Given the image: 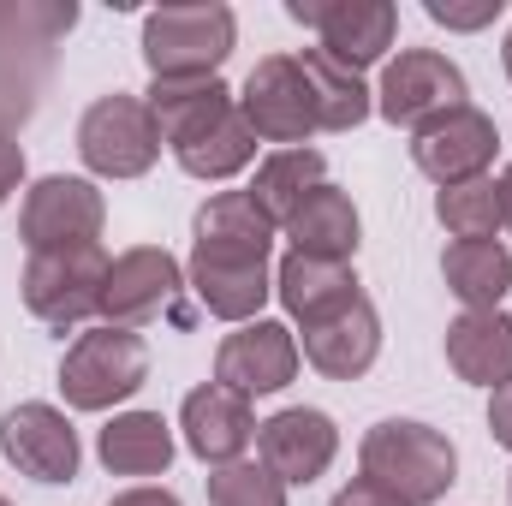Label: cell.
Wrapping results in <instances>:
<instances>
[{
	"mask_svg": "<svg viewBox=\"0 0 512 506\" xmlns=\"http://www.w3.org/2000/svg\"><path fill=\"white\" fill-rule=\"evenodd\" d=\"M149 114L161 126V143L191 179H233L256 161V131L239 114V96L221 78H155Z\"/></svg>",
	"mask_w": 512,
	"mask_h": 506,
	"instance_id": "obj_1",
	"label": "cell"
},
{
	"mask_svg": "<svg viewBox=\"0 0 512 506\" xmlns=\"http://www.w3.org/2000/svg\"><path fill=\"white\" fill-rule=\"evenodd\" d=\"M358 465L370 483H382L387 495H399L405 506H435L453 483H459V453L441 429L411 423V417H387L364 435Z\"/></svg>",
	"mask_w": 512,
	"mask_h": 506,
	"instance_id": "obj_2",
	"label": "cell"
},
{
	"mask_svg": "<svg viewBox=\"0 0 512 506\" xmlns=\"http://www.w3.org/2000/svg\"><path fill=\"white\" fill-rule=\"evenodd\" d=\"M233 42H239V18L221 0L155 6L143 18V66L155 78H221Z\"/></svg>",
	"mask_w": 512,
	"mask_h": 506,
	"instance_id": "obj_3",
	"label": "cell"
},
{
	"mask_svg": "<svg viewBox=\"0 0 512 506\" xmlns=\"http://www.w3.org/2000/svg\"><path fill=\"white\" fill-rule=\"evenodd\" d=\"M149 381V346L131 328H90L60 358V393L72 411H114Z\"/></svg>",
	"mask_w": 512,
	"mask_h": 506,
	"instance_id": "obj_4",
	"label": "cell"
},
{
	"mask_svg": "<svg viewBox=\"0 0 512 506\" xmlns=\"http://www.w3.org/2000/svg\"><path fill=\"white\" fill-rule=\"evenodd\" d=\"M78 24V6H0V131L36 108L48 48Z\"/></svg>",
	"mask_w": 512,
	"mask_h": 506,
	"instance_id": "obj_5",
	"label": "cell"
},
{
	"mask_svg": "<svg viewBox=\"0 0 512 506\" xmlns=\"http://www.w3.org/2000/svg\"><path fill=\"white\" fill-rule=\"evenodd\" d=\"M78 155L102 179H143L161 161V126L143 96H96L78 120Z\"/></svg>",
	"mask_w": 512,
	"mask_h": 506,
	"instance_id": "obj_6",
	"label": "cell"
},
{
	"mask_svg": "<svg viewBox=\"0 0 512 506\" xmlns=\"http://www.w3.org/2000/svg\"><path fill=\"white\" fill-rule=\"evenodd\" d=\"M102 286H108V256L102 245H78V251H42L24 262V310L48 328H78L90 316H102Z\"/></svg>",
	"mask_w": 512,
	"mask_h": 506,
	"instance_id": "obj_7",
	"label": "cell"
},
{
	"mask_svg": "<svg viewBox=\"0 0 512 506\" xmlns=\"http://www.w3.org/2000/svg\"><path fill=\"white\" fill-rule=\"evenodd\" d=\"M102 221H108V203L90 179H72V173H48L24 191V209H18V239L30 245V256L42 251H78V245H96L102 239Z\"/></svg>",
	"mask_w": 512,
	"mask_h": 506,
	"instance_id": "obj_8",
	"label": "cell"
},
{
	"mask_svg": "<svg viewBox=\"0 0 512 506\" xmlns=\"http://www.w3.org/2000/svg\"><path fill=\"white\" fill-rule=\"evenodd\" d=\"M465 72L435 54V48H405L399 60H387L382 84H376V114L387 126H405V131H423L429 120L465 108Z\"/></svg>",
	"mask_w": 512,
	"mask_h": 506,
	"instance_id": "obj_9",
	"label": "cell"
},
{
	"mask_svg": "<svg viewBox=\"0 0 512 506\" xmlns=\"http://www.w3.org/2000/svg\"><path fill=\"white\" fill-rule=\"evenodd\" d=\"M185 292V268L161 245H131L108 262V286H102V316L108 328H143L155 316L191 322V310H179Z\"/></svg>",
	"mask_w": 512,
	"mask_h": 506,
	"instance_id": "obj_10",
	"label": "cell"
},
{
	"mask_svg": "<svg viewBox=\"0 0 512 506\" xmlns=\"http://www.w3.org/2000/svg\"><path fill=\"white\" fill-rule=\"evenodd\" d=\"M239 114L251 120L256 143H280V149H304V137L316 131V96L310 78L298 66V54H268L256 60L239 96Z\"/></svg>",
	"mask_w": 512,
	"mask_h": 506,
	"instance_id": "obj_11",
	"label": "cell"
},
{
	"mask_svg": "<svg viewBox=\"0 0 512 506\" xmlns=\"http://www.w3.org/2000/svg\"><path fill=\"white\" fill-rule=\"evenodd\" d=\"M286 12L298 24H310L322 36V54L340 60L346 72L376 66L399 36V6L393 0H286Z\"/></svg>",
	"mask_w": 512,
	"mask_h": 506,
	"instance_id": "obj_12",
	"label": "cell"
},
{
	"mask_svg": "<svg viewBox=\"0 0 512 506\" xmlns=\"http://www.w3.org/2000/svg\"><path fill=\"white\" fill-rule=\"evenodd\" d=\"M501 149V131L483 108H453L441 120H429L423 131H411V161L417 173H429L435 185H465V179H483L489 161Z\"/></svg>",
	"mask_w": 512,
	"mask_h": 506,
	"instance_id": "obj_13",
	"label": "cell"
},
{
	"mask_svg": "<svg viewBox=\"0 0 512 506\" xmlns=\"http://www.w3.org/2000/svg\"><path fill=\"white\" fill-rule=\"evenodd\" d=\"M0 453L36 477V483H72L78 477V429L66 423L60 405H42V399H24L0 417Z\"/></svg>",
	"mask_w": 512,
	"mask_h": 506,
	"instance_id": "obj_14",
	"label": "cell"
},
{
	"mask_svg": "<svg viewBox=\"0 0 512 506\" xmlns=\"http://www.w3.org/2000/svg\"><path fill=\"white\" fill-rule=\"evenodd\" d=\"M256 453H262V465H268L286 489H304V483H316V477L334 465L340 429H334V417L316 411V405H286V411H274L268 423H256Z\"/></svg>",
	"mask_w": 512,
	"mask_h": 506,
	"instance_id": "obj_15",
	"label": "cell"
},
{
	"mask_svg": "<svg viewBox=\"0 0 512 506\" xmlns=\"http://www.w3.org/2000/svg\"><path fill=\"white\" fill-rule=\"evenodd\" d=\"M298 340H292V328L286 322H268V316H256L245 322L239 334H227L221 340V352H215V381L221 387H233V393H280L286 381L298 376Z\"/></svg>",
	"mask_w": 512,
	"mask_h": 506,
	"instance_id": "obj_16",
	"label": "cell"
},
{
	"mask_svg": "<svg viewBox=\"0 0 512 506\" xmlns=\"http://www.w3.org/2000/svg\"><path fill=\"white\" fill-rule=\"evenodd\" d=\"M179 429H185V447L203 465H233V459H245V447L256 441V411H251L245 393L209 381V387H191L185 393Z\"/></svg>",
	"mask_w": 512,
	"mask_h": 506,
	"instance_id": "obj_17",
	"label": "cell"
},
{
	"mask_svg": "<svg viewBox=\"0 0 512 506\" xmlns=\"http://www.w3.org/2000/svg\"><path fill=\"white\" fill-rule=\"evenodd\" d=\"M376 352H382V316H376L370 298H352L346 310L304 328V358L328 381H358L376 364Z\"/></svg>",
	"mask_w": 512,
	"mask_h": 506,
	"instance_id": "obj_18",
	"label": "cell"
},
{
	"mask_svg": "<svg viewBox=\"0 0 512 506\" xmlns=\"http://www.w3.org/2000/svg\"><path fill=\"white\" fill-rule=\"evenodd\" d=\"M274 221L262 215L251 191H215L197 221H191V251L197 256H245V262H268V245H274Z\"/></svg>",
	"mask_w": 512,
	"mask_h": 506,
	"instance_id": "obj_19",
	"label": "cell"
},
{
	"mask_svg": "<svg viewBox=\"0 0 512 506\" xmlns=\"http://www.w3.org/2000/svg\"><path fill=\"white\" fill-rule=\"evenodd\" d=\"M185 286L197 292V304L221 322H256L268 292H274V274L268 262H245V256H197L191 251V268H185Z\"/></svg>",
	"mask_w": 512,
	"mask_h": 506,
	"instance_id": "obj_20",
	"label": "cell"
},
{
	"mask_svg": "<svg viewBox=\"0 0 512 506\" xmlns=\"http://www.w3.org/2000/svg\"><path fill=\"white\" fill-rule=\"evenodd\" d=\"M274 292H280L286 316L304 322V328L322 322V316H334V310H346L352 298H364L352 262H322V256H298V251L280 256V268H274Z\"/></svg>",
	"mask_w": 512,
	"mask_h": 506,
	"instance_id": "obj_21",
	"label": "cell"
},
{
	"mask_svg": "<svg viewBox=\"0 0 512 506\" xmlns=\"http://www.w3.org/2000/svg\"><path fill=\"white\" fill-rule=\"evenodd\" d=\"M280 233L292 239V251L298 256L352 262V256H358V233H364V221H358V209H352V197H346L340 185H316V191L286 215Z\"/></svg>",
	"mask_w": 512,
	"mask_h": 506,
	"instance_id": "obj_22",
	"label": "cell"
},
{
	"mask_svg": "<svg viewBox=\"0 0 512 506\" xmlns=\"http://www.w3.org/2000/svg\"><path fill=\"white\" fill-rule=\"evenodd\" d=\"M447 364L471 387H507L512 381V316L507 310H465L447 328Z\"/></svg>",
	"mask_w": 512,
	"mask_h": 506,
	"instance_id": "obj_23",
	"label": "cell"
},
{
	"mask_svg": "<svg viewBox=\"0 0 512 506\" xmlns=\"http://www.w3.org/2000/svg\"><path fill=\"white\" fill-rule=\"evenodd\" d=\"M96 453L114 477H161L173 465V423L161 411H120L96 435Z\"/></svg>",
	"mask_w": 512,
	"mask_h": 506,
	"instance_id": "obj_24",
	"label": "cell"
},
{
	"mask_svg": "<svg viewBox=\"0 0 512 506\" xmlns=\"http://www.w3.org/2000/svg\"><path fill=\"white\" fill-rule=\"evenodd\" d=\"M441 280L465 310H501L512 286V256L501 239H453L441 256Z\"/></svg>",
	"mask_w": 512,
	"mask_h": 506,
	"instance_id": "obj_25",
	"label": "cell"
},
{
	"mask_svg": "<svg viewBox=\"0 0 512 506\" xmlns=\"http://www.w3.org/2000/svg\"><path fill=\"white\" fill-rule=\"evenodd\" d=\"M298 66H304V78H310V96H316V131H352V126L370 120L376 90L364 84V72H346V66L328 60L322 48H304Z\"/></svg>",
	"mask_w": 512,
	"mask_h": 506,
	"instance_id": "obj_26",
	"label": "cell"
},
{
	"mask_svg": "<svg viewBox=\"0 0 512 506\" xmlns=\"http://www.w3.org/2000/svg\"><path fill=\"white\" fill-rule=\"evenodd\" d=\"M316 185H328V161H322V149H274V155L256 161L251 197L262 203V215H268L274 227H286V215H292Z\"/></svg>",
	"mask_w": 512,
	"mask_h": 506,
	"instance_id": "obj_27",
	"label": "cell"
},
{
	"mask_svg": "<svg viewBox=\"0 0 512 506\" xmlns=\"http://www.w3.org/2000/svg\"><path fill=\"white\" fill-rule=\"evenodd\" d=\"M435 221L453 239H495V227H501V185L489 173L483 179H465V185H441Z\"/></svg>",
	"mask_w": 512,
	"mask_h": 506,
	"instance_id": "obj_28",
	"label": "cell"
},
{
	"mask_svg": "<svg viewBox=\"0 0 512 506\" xmlns=\"http://www.w3.org/2000/svg\"><path fill=\"white\" fill-rule=\"evenodd\" d=\"M209 506H286V483L262 459H233L209 471Z\"/></svg>",
	"mask_w": 512,
	"mask_h": 506,
	"instance_id": "obj_29",
	"label": "cell"
},
{
	"mask_svg": "<svg viewBox=\"0 0 512 506\" xmlns=\"http://www.w3.org/2000/svg\"><path fill=\"white\" fill-rule=\"evenodd\" d=\"M423 12L447 30H483L501 18V0H423Z\"/></svg>",
	"mask_w": 512,
	"mask_h": 506,
	"instance_id": "obj_30",
	"label": "cell"
},
{
	"mask_svg": "<svg viewBox=\"0 0 512 506\" xmlns=\"http://www.w3.org/2000/svg\"><path fill=\"white\" fill-rule=\"evenodd\" d=\"M24 185V149H18V137L12 131H0V209H6V197Z\"/></svg>",
	"mask_w": 512,
	"mask_h": 506,
	"instance_id": "obj_31",
	"label": "cell"
},
{
	"mask_svg": "<svg viewBox=\"0 0 512 506\" xmlns=\"http://www.w3.org/2000/svg\"><path fill=\"white\" fill-rule=\"evenodd\" d=\"M328 506H405V501H399V495H387L382 483H370V477H352V483H346Z\"/></svg>",
	"mask_w": 512,
	"mask_h": 506,
	"instance_id": "obj_32",
	"label": "cell"
},
{
	"mask_svg": "<svg viewBox=\"0 0 512 506\" xmlns=\"http://www.w3.org/2000/svg\"><path fill=\"white\" fill-rule=\"evenodd\" d=\"M489 435L512 453V381L507 387H495V399H489Z\"/></svg>",
	"mask_w": 512,
	"mask_h": 506,
	"instance_id": "obj_33",
	"label": "cell"
},
{
	"mask_svg": "<svg viewBox=\"0 0 512 506\" xmlns=\"http://www.w3.org/2000/svg\"><path fill=\"white\" fill-rule=\"evenodd\" d=\"M108 506H185V501H179L173 489H149V483H143V489H126V495H114Z\"/></svg>",
	"mask_w": 512,
	"mask_h": 506,
	"instance_id": "obj_34",
	"label": "cell"
},
{
	"mask_svg": "<svg viewBox=\"0 0 512 506\" xmlns=\"http://www.w3.org/2000/svg\"><path fill=\"white\" fill-rule=\"evenodd\" d=\"M495 185H501V227L512 233V167L501 173V179H495Z\"/></svg>",
	"mask_w": 512,
	"mask_h": 506,
	"instance_id": "obj_35",
	"label": "cell"
},
{
	"mask_svg": "<svg viewBox=\"0 0 512 506\" xmlns=\"http://www.w3.org/2000/svg\"><path fill=\"white\" fill-rule=\"evenodd\" d=\"M501 66H507V78H512V30H507V48H501Z\"/></svg>",
	"mask_w": 512,
	"mask_h": 506,
	"instance_id": "obj_36",
	"label": "cell"
},
{
	"mask_svg": "<svg viewBox=\"0 0 512 506\" xmlns=\"http://www.w3.org/2000/svg\"><path fill=\"white\" fill-rule=\"evenodd\" d=\"M0 506H12V501H6V495H0Z\"/></svg>",
	"mask_w": 512,
	"mask_h": 506,
	"instance_id": "obj_37",
	"label": "cell"
}]
</instances>
